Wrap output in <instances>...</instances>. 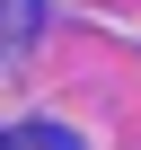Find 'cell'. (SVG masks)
I'll list each match as a JSON object with an SVG mask.
<instances>
[]
</instances>
